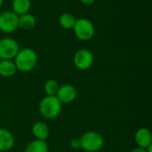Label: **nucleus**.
<instances>
[{"instance_id":"nucleus-2","label":"nucleus","mask_w":152,"mask_h":152,"mask_svg":"<svg viewBox=\"0 0 152 152\" xmlns=\"http://www.w3.org/2000/svg\"><path fill=\"white\" fill-rule=\"evenodd\" d=\"M62 105L56 96H46L39 102V111L43 118L52 120L60 115Z\"/></svg>"},{"instance_id":"nucleus-6","label":"nucleus","mask_w":152,"mask_h":152,"mask_svg":"<svg viewBox=\"0 0 152 152\" xmlns=\"http://www.w3.org/2000/svg\"><path fill=\"white\" fill-rule=\"evenodd\" d=\"M19 28V16L13 11H5L0 14V31L11 33Z\"/></svg>"},{"instance_id":"nucleus-22","label":"nucleus","mask_w":152,"mask_h":152,"mask_svg":"<svg viewBox=\"0 0 152 152\" xmlns=\"http://www.w3.org/2000/svg\"><path fill=\"white\" fill-rule=\"evenodd\" d=\"M3 2H4V0H0V7H2V5H3Z\"/></svg>"},{"instance_id":"nucleus-11","label":"nucleus","mask_w":152,"mask_h":152,"mask_svg":"<svg viewBox=\"0 0 152 152\" xmlns=\"http://www.w3.org/2000/svg\"><path fill=\"white\" fill-rule=\"evenodd\" d=\"M31 132L35 137V140H47L49 136V128L43 121H38L33 124L31 127Z\"/></svg>"},{"instance_id":"nucleus-14","label":"nucleus","mask_w":152,"mask_h":152,"mask_svg":"<svg viewBox=\"0 0 152 152\" xmlns=\"http://www.w3.org/2000/svg\"><path fill=\"white\" fill-rule=\"evenodd\" d=\"M24 152H48V145L46 140H34L27 145Z\"/></svg>"},{"instance_id":"nucleus-10","label":"nucleus","mask_w":152,"mask_h":152,"mask_svg":"<svg viewBox=\"0 0 152 152\" xmlns=\"http://www.w3.org/2000/svg\"><path fill=\"white\" fill-rule=\"evenodd\" d=\"M15 137L9 130L0 128V151L5 152L12 149L15 146Z\"/></svg>"},{"instance_id":"nucleus-21","label":"nucleus","mask_w":152,"mask_h":152,"mask_svg":"<svg viewBox=\"0 0 152 152\" xmlns=\"http://www.w3.org/2000/svg\"><path fill=\"white\" fill-rule=\"evenodd\" d=\"M147 152H152V143L149 145V147L147 148Z\"/></svg>"},{"instance_id":"nucleus-12","label":"nucleus","mask_w":152,"mask_h":152,"mask_svg":"<svg viewBox=\"0 0 152 152\" xmlns=\"http://www.w3.org/2000/svg\"><path fill=\"white\" fill-rule=\"evenodd\" d=\"M17 72L14 60H0V76L12 77Z\"/></svg>"},{"instance_id":"nucleus-1","label":"nucleus","mask_w":152,"mask_h":152,"mask_svg":"<svg viewBox=\"0 0 152 152\" xmlns=\"http://www.w3.org/2000/svg\"><path fill=\"white\" fill-rule=\"evenodd\" d=\"M14 62L17 71L28 72L36 67L38 64V56L32 48H24L19 50L14 59Z\"/></svg>"},{"instance_id":"nucleus-4","label":"nucleus","mask_w":152,"mask_h":152,"mask_svg":"<svg viewBox=\"0 0 152 152\" xmlns=\"http://www.w3.org/2000/svg\"><path fill=\"white\" fill-rule=\"evenodd\" d=\"M72 30L77 39L83 41H88L91 39L95 35L94 24L91 21L86 18L76 19V23Z\"/></svg>"},{"instance_id":"nucleus-5","label":"nucleus","mask_w":152,"mask_h":152,"mask_svg":"<svg viewBox=\"0 0 152 152\" xmlns=\"http://www.w3.org/2000/svg\"><path fill=\"white\" fill-rule=\"evenodd\" d=\"M20 50L18 42L12 38H3L0 39V59L13 60Z\"/></svg>"},{"instance_id":"nucleus-23","label":"nucleus","mask_w":152,"mask_h":152,"mask_svg":"<svg viewBox=\"0 0 152 152\" xmlns=\"http://www.w3.org/2000/svg\"><path fill=\"white\" fill-rule=\"evenodd\" d=\"M0 60H1V59H0Z\"/></svg>"},{"instance_id":"nucleus-13","label":"nucleus","mask_w":152,"mask_h":152,"mask_svg":"<svg viewBox=\"0 0 152 152\" xmlns=\"http://www.w3.org/2000/svg\"><path fill=\"white\" fill-rule=\"evenodd\" d=\"M13 12L18 16L28 14L31 9L30 0H14L13 1Z\"/></svg>"},{"instance_id":"nucleus-19","label":"nucleus","mask_w":152,"mask_h":152,"mask_svg":"<svg viewBox=\"0 0 152 152\" xmlns=\"http://www.w3.org/2000/svg\"><path fill=\"white\" fill-rule=\"evenodd\" d=\"M79 1L82 3V4H83V5H86V6H89V5H91V4H93L96 0H79Z\"/></svg>"},{"instance_id":"nucleus-15","label":"nucleus","mask_w":152,"mask_h":152,"mask_svg":"<svg viewBox=\"0 0 152 152\" xmlns=\"http://www.w3.org/2000/svg\"><path fill=\"white\" fill-rule=\"evenodd\" d=\"M36 23V18L29 13L19 16V28H22L26 31L31 30L35 27Z\"/></svg>"},{"instance_id":"nucleus-20","label":"nucleus","mask_w":152,"mask_h":152,"mask_svg":"<svg viewBox=\"0 0 152 152\" xmlns=\"http://www.w3.org/2000/svg\"><path fill=\"white\" fill-rule=\"evenodd\" d=\"M130 152H147V150L144 148H136L131 150Z\"/></svg>"},{"instance_id":"nucleus-9","label":"nucleus","mask_w":152,"mask_h":152,"mask_svg":"<svg viewBox=\"0 0 152 152\" xmlns=\"http://www.w3.org/2000/svg\"><path fill=\"white\" fill-rule=\"evenodd\" d=\"M134 140L138 145V148L146 149L152 143V132L148 128L141 127L136 131Z\"/></svg>"},{"instance_id":"nucleus-3","label":"nucleus","mask_w":152,"mask_h":152,"mask_svg":"<svg viewBox=\"0 0 152 152\" xmlns=\"http://www.w3.org/2000/svg\"><path fill=\"white\" fill-rule=\"evenodd\" d=\"M81 148L86 152H98L99 151L105 143L103 136L94 131H89L84 132L80 137Z\"/></svg>"},{"instance_id":"nucleus-7","label":"nucleus","mask_w":152,"mask_h":152,"mask_svg":"<svg viewBox=\"0 0 152 152\" xmlns=\"http://www.w3.org/2000/svg\"><path fill=\"white\" fill-rule=\"evenodd\" d=\"M72 61L76 68L85 71L92 66L94 63V56L90 50L83 48L78 50L74 54Z\"/></svg>"},{"instance_id":"nucleus-16","label":"nucleus","mask_w":152,"mask_h":152,"mask_svg":"<svg viewBox=\"0 0 152 152\" xmlns=\"http://www.w3.org/2000/svg\"><path fill=\"white\" fill-rule=\"evenodd\" d=\"M58 22L62 28L65 30H71V29H73L74 27V24L76 23V18L74 17L73 15L70 13H64L61 15Z\"/></svg>"},{"instance_id":"nucleus-17","label":"nucleus","mask_w":152,"mask_h":152,"mask_svg":"<svg viewBox=\"0 0 152 152\" xmlns=\"http://www.w3.org/2000/svg\"><path fill=\"white\" fill-rule=\"evenodd\" d=\"M59 87H60V85L58 84V83L56 80L50 79L45 83L44 91L47 94V96H56Z\"/></svg>"},{"instance_id":"nucleus-18","label":"nucleus","mask_w":152,"mask_h":152,"mask_svg":"<svg viewBox=\"0 0 152 152\" xmlns=\"http://www.w3.org/2000/svg\"><path fill=\"white\" fill-rule=\"evenodd\" d=\"M70 148L72 149L77 150L79 148H81V141H80V138H73L70 140L69 142Z\"/></svg>"},{"instance_id":"nucleus-8","label":"nucleus","mask_w":152,"mask_h":152,"mask_svg":"<svg viewBox=\"0 0 152 152\" xmlns=\"http://www.w3.org/2000/svg\"><path fill=\"white\" fill-rule=\"evenodd\" d=\"M56 96L62 104H70L77 98V90L71 84H64L59 87Z\"/></svg>"}]
</instances>
